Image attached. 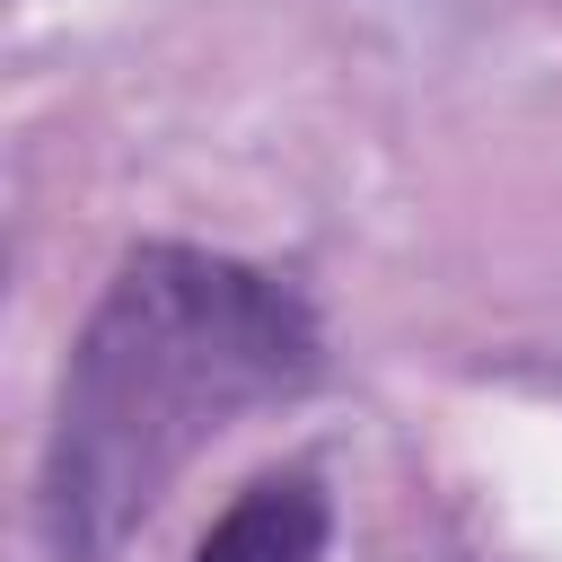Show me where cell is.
I'll return each mask as SVG.
<instances>
[{
    "mask_svg": "<svg viewBox=\"0 0 562 562\" xmlns=\"http://www.w3.org/2000/svg\"><path fill=\"white\" fill-rule=\"evenodd\" d=\"M325 544H334V501H325V483L307 465H290V474L246 483L211 518L193 562H325Z\"/></svg>",
    "mask_w": 562,
    "mask_h": 562,
    "instance_id": "2",
    "label": "cell"
},
{
    "mask_svg": "<svg viewBox=\"0 0 562 562\" xmlns=\"http://www.w3.org/2000/svg\"><path fill=\"white\" fill-rule=\"evenodd\" d=\"M316 378L325 316L290 272L140 237L70 334L35 465V544L53 562H114L220 430L299 404Z\"/></svg>",
    "mask_w": 562,
    "mask_h": 562,
    "instance_id": "1",
    "label": "cell"
}]
</instances>
